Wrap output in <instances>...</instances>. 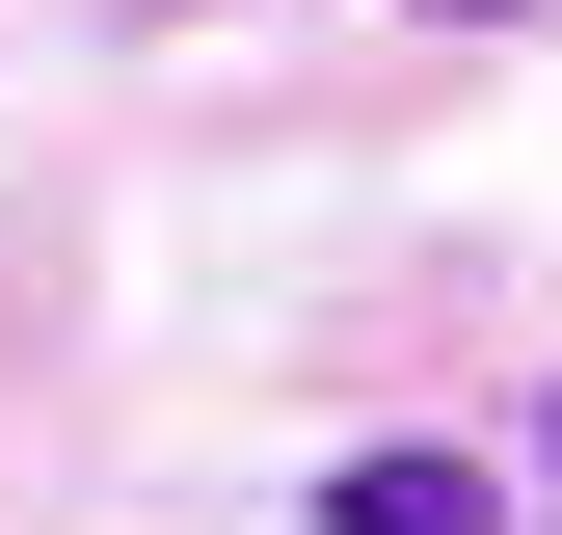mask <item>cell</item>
Segmentation results:
<instances>
[{"label":"cell","instance_id":"cell-1","mask_svg":"<svg viewBox=\"0 0 562 535\" xmlns=\"http://www.w3.org/2000/svg\"><path fill=\"white\" fill-rule=\"evenodd\" d=\"M322 535H509V482H482V455H348Z\"/></svg>","mask_w":562,"mask_h":535},{"label":"cell","instance_id":"cell-2","mask_svg":"<svg viewBox=\"0 0 562 535\" xmlns=\"http://www.w3.org/2000/svg\"><path fill=\"white\" fill-rule=\"evenodd\" d=\"M402 27H536V0H402Z\"/></svg>","mask_w":562,"mask_h":535},{"label":"cell","instance_id":"cell-3","mask_svg":"<svg viewBox=\"0 0 562 535\" xmlns=\"http://www.w3.org/2000/svg\"><path fill=\"white\" fill-rule=\"evenodd\" d=\"M536 482H562V401H536Z\"/></svg>","mask_w":562,"mask_h":535}]
</instances>
